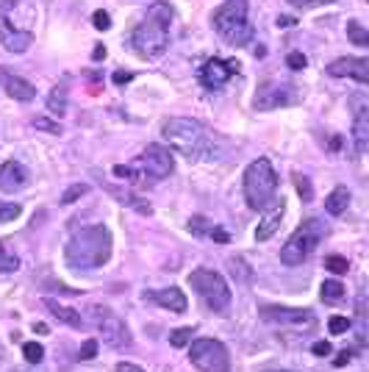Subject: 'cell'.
<instances>
[{"mask_svg": "<svg viewBox=\"0 0 369 372\" xmlns=\"http://www.w3.org/2000/svg\"><path fill=\"white\" fill-rule=\"evenodd\" d=\"M347 39L352 42V45H361V48H369V34L358 25V23H350L347 25Z\"/></svg>", "mask_w": 369, "mask_h": 372, "instance_id": "28", "label": "cell"}, {"mask_svg": "<svg viewBox=\"0 0 369 372\" xmlns=\"http://www.w3.org/2000/svg\"><path fill=\"white\" fill-rule=\"evenodd\" d=\"M352 355H355V350H341V353H339V355L333 358V366H347Z\"/></svg>", "mask_w": 369, "mask_h": 372, "instance_id": "43", "label": "cell"}, {"mask_svg": "<svg viewBox=\"0 0 369 372\" xmlns=\"http://www.w3.org/2000/svg\"><path fill=\"white\" fill-rule=\"evenodd\" d=\"M278 192V172L269 158H255L244 169V200L253 211H269V203Z\"/></svg>", "mask_w": 369, "mask_h": 372, "instance_id": "4", "label": "cell"}, {"mask_svg": "<svg viewBox=\"0 0 369 372\" xmlns=\"http://www.w3.org/2000/svg\"><path fill=\"white\" fill-rule=\"evenodd\" d=\"M328 331L330 333H347L350 331V320L347 317H330L328 320Z\"/></svg>", "mask_w": 369, "mask_h": 372, "instance_id": "36", "label": "cell"}, {"mask_svg": "<svg viewBox=\"0 0 369 372\" xmlns=\"http://www.w3.org/2000/svg\"><path fill=\"white\" fill-rule=\"evenodd\" d=\"M34 128L36 131H48V134H61V128L56 123H48V120H34Z\"/></svg>", "mask_w": 369, "mask_h": 372, "instance_id": "41", "label": "cell"}, {"mask_svg": "<svg viewBox=\"0 0 369 372\" xmlns=\"http://www.w3.org/2000/svg\"><path fill=\"white\" fill-rule=\"evenodd\" d=\"M48 109L56 114V117H64L67 114V83H56L48 95Z\"/></svg>", "mask_w": 369, "mask_h": 372, "instance_id": "23", "label": "cell"}, {"mask_svg": "<svg viewBox=\"0 0 369 372\" xmlns=\"http://www.w3.org/2000/svg\"><path fill=\"white\" fill-rule=\"evenodd\" d=\"M214 28L222 42L242 48L250 42V20H247V0H225V3L214 12Z\"/></svg>", "mask_w": 369, "mask_h": 372, "instance_id": "6", "label": "cell"}, {"mask_svg": "<svg viewBox=\"0 0 369 372\" xmlns=\"http://www.w3.org/2000/svg\"><path fill=\"white\" fill-rule=\"evenodd\" d=\"M330 353V342H317L314 344V355H328Z\"/></svg>", "mask_w": 369, "mask_h": 372, "instance_id": "44", "label": "cell"}, {"mask_svg": "<svg viewBox=\"0 0 369 372\" xmlns=\"http://www.w3.org/2000/svg\"><path fill=\"white\" fill-rule=\"evenodd\" d=\"M189 231H192L195 236H206V234H211V223H209V217H192V220H189Z\"/></svg>", "mask_w": 369, "mask_h": 372, "instance_id": "32", "label": "cell"}, {"mask_svg": "<svg viewBox=\"0 0 369 372\" xmlns=\"http://www.w3.org/2000/svg\"><path fill=\"white\" fill-rule=\"evenodd\" d=\"M86 320L101 331V336H103L114 350H128V347L134 344V336H131L128 325H125L112 309L95 303V306H89V309H86Z\"/></svg>", "mask_w": 369, "mask_h": 372, "instance_id": "9", "label": "cell"}, {"mask_svg": "<svg viewBox=\"0 0 369 372\" xmlns=\"http://www.w3.org/2000/svg\"><path fill=\"white\" fill-rule=\"evenodd\" d=\"M20 206L17 203H0V223H12V220H17L20 217Z\"/></svg>", "mask_w": 369, "mask_h": 372, "instance_id": "35", "label": "cell"}, {"mask_svg": "<svg viewBox=\"0 0 369 372\" xmlns=\"http://www.w3.org/2000/svg\"><path fill=\"white\" fill-rule=\"evenodd\" d=\"M147 298H150L156 306L167 309V311H175V314L187 311V298H183V292H180L178 287H167V289H161V292H147Z\"/></svg>", "mask_w": 369, "mask_h": 372, "instance_id": "17", "label": "cell"}, {"mask_svg": "<svg viewBox=\"0 0 369 372\" xmlns=\"http://www.w3.org/2000/svg\"><path fill=\"white\" fill-rule=\"evenodd\" d=\"M92 56H95V59L101 61V59L106 56V48H103V45H95V53H92Z\"/></svg>", "mask_w": 369, "mask_h": 372, "instance_id": "47", "label": "cell"}, {"mask_svg": "<svg viewBox=\"0 0 369 372\" xmlns=\"http://www.w3.org/2000/svg\"><path fill=\"white\" fill-rule=\"evenodd\" d=\"M339 147H341V136H333L330 139V150H339Z\"/></svg>", "mask_w": 369, "mask_h": 372, "instance_id": "49", "label": "cell"}, {"mask_svg": "<svg viewBox=\"0 0 369 372\" xmlns=\"http://www.w3.org/2000/svg\"><path fill=\"white\" fill-rule=\"evenodd\" d=\"M34 331H36V333H48V325H42V322H36V325H34Z\"/></svg>", "mask_w": 369, "mask_h": 372, "instance_id": "50", "label": "cell"}, {"mask_svg": "<svg viewBox=\"0 0 369 372\" xmlns=\"http://www.w3.org/2000/svg\"><path fill=\"white\" fill-rule=\"evenodd\" d=\"M325 267H328L333 275H344V272L350 269L347 258H341V256H328V258H325Z\"/></svg>", "mask_w": 369, "mask_h": 372, "instance_id": "33", "label": "cell"}, {"mask_svg": "<svg viewBox=\"0 0 369 372\" xmlns=\"http://www.w3.org/2000/svg\"><path fill=\"white\" fill-rule=\"evenodd\" d=\"M12 372H25V369H12Z\"/></svg>", "mask_w": 369, "mask_h": 372, "instance_id": "51", "label": "cell"}, {"mask_svg": "<svg viewBox=\"0 0 369 372\" xmlns=\"http://www.w3.org/2000/svg\"><path fill=\"white\" fill-rule=\"evenodd\" d=\"M292 6H297V9H314V6H328V3H333V0H289Z\"/></svg>", "mask_w": 369, "mask_h": 372, "instance_id": "39", "label": "cell"}, {"mask_svg": "<svg viewBox=\"0 0 369 372\" xmlns=\"http://www.w3.org/2000/svg\"><path fill=\"white\" fill-rule=\"evenodd\" d=\"M281 220H284V200L275 203V209L269 211V217H264V223H261L258 231H255V239H258V242H266L269 236H275V231H278Z\"/></svg>", "mask_w": 369, "mask_h": 372, "instance_id": "19", "label": "cell"}, {"mask_svg": "<svg viewBox=\"0 0 369 372\" xmlns=\"http://www.w3.org/2000/svg\"><path fill=\"white\" fill-rule=\"evenodd\" d=\"M192 336H195V328H178V331L169 333V344L172 347H187L192 342Z\"/></svg>", "mask_w": 369, "mask_h": 372, "instance_id": "29", "label": "cell"}, {"mask_svg": "<svg viewBox=\"0 0 369 372\" xmlns=\"http://www.w3.org/2000/svg\"><path fill=\"white\" fill-rule=\"evenodd\" d=\"M95 355H98V342H92V339H89V342L81 344V358H83V361L95 358Z\"/></svg>", "mask_w": 369, "mask_h": 372, "instance_id": "40", "label": "cell"}, {"mask_svg": "<svg viewBox=\"0 0 369 372\" xmlns=\"http://www.w3.org/2000/svg\"><path fill=\"white\" fill-rule=\"evenodd\" d=\"M319 295H322L325 303H341L344 300V287H341V281H333V278H330V281L322 284Z\"/></svg>", "mask_w": 369, "mask_h": 372, "instance_id": "27", "label": "cell"}, {"mask_svg": "<svg viewBox=\"0 0 369 372\" xmlns=\"http://www.w3.org/2000/svg\"><path fill=\"white\" fill-rule=\"evenodd\" d=\"M297 20L295 17H278V25H295Z\"/></svg>", "mask_w": 369, "mask_h": 372, "instance_id": "48", "label": "cell"}, {"mask_svg": "<svg viewBox=\"0 0 369 372\" xmlns=\"http://www.w3.org/2000/svg\"><path fill=\"white\" fill-rule=\"evenodd\" d=\"M92 23H95V28L98 31H109V25H112V17H109V12H95V14H92Z\"/></svg>", "mask_w": 369, "mask_h": 372, "instance_id": "37", "label": "cell"}, {"mask_svg": "<svg viewBox=\"0 0 369 372\" xmlns=\"http://www.w3.org/2000/svg\"><path fill=\"white\" fill-rule=\"evenodd\" d=\"M25 183H28V169L20 161H6L0 167V192L14 195V192L25 189Z\"/></svg>", "mask_w": 369, "mask_h": 372, "instance_id": "15", "label": "cell"}, {"mask_svg": "<svg viewBox=\"0 0 369 372\" xmlns=\"http://www.w3.org/2000/svg\"><path fill=\"white\" fill-rule=\"evenodd\" d=\"M45 303H48V309L53 311V317H56V320H61L64 325H70V328H75V331H81V328H83V320H81V314H78L75 309H67V306H61V303H59V300H53V298H48Z\"/></svg>", "mask_w": 369, "mask_h": 372, "instance_id": "20", "label": "cell"}, {"mask_svg": "<svg viewBox=\"0 0 369 372\" xmlns=\"http://www.w3.org/2000/svg\"><path fill=\"white\" fill-rule=\"evenodd\" d=\"M228 269H231V275L236 278L239 284H247V287L253 284V269H250V264H247L244 258H239V256L231 258V261H228Z\"/></svg>", "mask_w": 369, "mask_h": 372, "instance_id": "25", "label": "cell"}, {"mask_svg": "<svg viewBox=\"0 0 369 372\" xmlns=\"http://www.w3.org/2000/svg\"><path fill=\"white\" fill-rule=\"evenodd\" d=\"M292 89L289 86H269V98L266 95H258L255 98V109H272V106H286L292 103Z\"/></svg>", "mask_w": 369, "mask_h": 372, "instance_id": "18", "label": "cell"}, {"mask_svg": "<svg viewBox=\"0 0 369 372\" xmlns=\"http://www.w3.org/2000/svg\"><path fill=\"white\" fill-rule=\"evenodd\" d=\"M172 169H175V161L169 150L164 145H147L142 156L134 161V167H114V175L131 178L134 183H145V180H161L172 175Z\"/></svg>", "mask_w": 369, "mask_h": 372, "instance_id": "5", "label": "cell"}, {"mask_svg": "<svg viewBox=\"0 0 369 372\" xmlns=\"http://www.w3.org/2000/svg\"><path fill=\"white\" fill-rule=\"evenodd\" d=\"M0 355H3V350H0Z\"/></svg>", "mask_w": 369, "mask_h": 372, "instance_id": "53", "label": "cell"}, {"mask_svg": "<svg viewBox=\"0 0 369 372\" xmlns=\"http://www.w3.org/2000/svg\"><path fill=\"white\" fill-rule=\"evenodd\" d=\"M286 64H289V70H303V67L308 64V59H306L303 53H289V56H286Z\"/></svg>", "mask_w": 369, "mask_h": 372, "instance_id": "38", "label": "cell"}, {"mask_svg": "<svg viewBox=\"0 0 369 372\" xmlns=\"http://www.w3.org/2000/svg\"><path fill=\"white\" fill-rule=\"evenodd\" d=\"M23 355L28 358V364H39L45 358V347L39 342H25L23 344Z\"/></svg>", "mask_w": 369, "mask_h": 372, "instance_id": "30", "label": "cell"}, {"mask_svg": "<svg viewBox=\"0 0 369 372\" xmlns=\"http://www.w3.org/2000/svg\"><path fill=\"white\" fill-rule=\"evenodd\" d=\"M366 3H369V0H366Z\"/></svg>", "mask_w": 369, "mask_h": 372, "instance_id": "54", "label": "cell"}, {"mask_svg": "<svg viewBox=\"0 0 369 372\" xmlns=\"http://www.w3.org/2000/svg\"><path fill=\"white\" fill-rule=\"evenodd\" d=\"M325 234H328V225H325L322 220H308V223H303V225L289 236V242L284 245L281 261H284L286 267H300V264L311 256V250L325 239Z\"/></svg>", "mask_w": 369, "mask_h": 372, "instance_id": "8", "label": "cell"}, {"mask_svg": "<svg viewBox=\"0 0 369 372\" xmlns=\"http://www.w3.org/2000/svg\"><path fill=\"white\" fill-rule=\"evenodd\" d=\"M117 372H145V369H142V366H136V364L123 361V364H117Z\"/></svg>", "mask_w": 369, "mask_h": 372, "instance_id": "45", "label": "cell"}, {"mask_svg": "<svg viewBox=\"0 0 369 372\" xmlns=\"http://www.w3.org/2000/svg\"><path fill=\"white\" fill-rule=\"evenodd\" d=\"M211 239H214L217 245H228V242H231V234L222 231V228H211Z\"/></svg>", "mask_w": 369, "mask_h": 372, "instance_id": "42", "label": "cell"}, {"mask_svg": "<svg viewBox=\"0 0 369 372\" xmlns=\"http://www.w3.org/2000/svg\"><path fill=\"white\" fill-rule=\"evenodd\" d=\"M0 45L9 53H25L31 48V31L12 20V0H0Z\"/></svg>", "mask_w": 369, "mask_h": 372, "instance_id": "11", "label": "cell"}, {"mask_svg": "<svg viewBox=\"0 0 369 372\" xmlns=\"http://www.w3.org/2000/svg\"><path fill=\"white\" fill-rule=\"evenodd\" d=\"M269 372H278V369H269Z\"/></svg>", "mask_w": 369, "mask_h": 372, "instance_id": "52", "label": "cell"}, {"mask_svg": "<svg viewBox=\"0 0 369 372\" xmlns=\"http://www.w3.org/2000/svg\"><path fill=\"white\" fill-rule=\"evenodd\" d=\"M14 269H20V258H17V253H14L6 242H0V275L14 272Z\"/></svg>", "mask_w": 369, "mask_h": 372, "instance_id": "26", "label": "cell"}, {"mask_svg": "<svg viewBox=\"0 0 369 372\" xmlns=\"http://www.w3.org/2000/svg\"><path fill=\"white\" fill-rule=\"evenodd\" d=\"M112 231L106 225H86L67 242L64 258L75 269H98L112 258Z\"/></svg>", "mask_w": 369, "mask_h": 372, "instance_id": "2", "label": "cell"}, {"mask_svg": "<svg viewBox=\"0 0 369 372\" xmlns=\"http://www.w3.org/2000/svg\"><path fill=\"white\" fill-rule=\"evenodd\" d=\"M261 317L278 325H314L311 309H286V306H261Z\"/></svg>", "mask_w": 369, "mask_h": 372, "instance_id": "12", "label": "cell"}, {"mask_svg": "<svg viewBox=\"0 0 369 372\" xmlns=\"http://www.w3.org/2000/svg\"><path fill=\"white\" fill-rule=\"evenodd\" d=\"M347 206H350V189H347V186H336V189L328 195V200H325L328 214L339 217V214H344Z\"/></svg>", "mask_w": 369, "mask_h": 372, "instance_id": "22", "label": "cell"}, {"mask_svg": "<svg viewBox=\"0 0 369 372\" xmlns=\"http://www.w3.org/2000/svg\"><path fill=\"white\" fill-rule=\"evenodd\" d=\"M189 284L192 289L203 298V303L222 314L228 306H231V289H228V281H225V275L217 272V269H209V267H198L192 275H189Z\"/></svg>", "mask_w": 369, "mask_h": 372, "instance_id": "7", "label": "cell"}, {"mask_svg": "<svg viewBox=\"0 0 369 372\" xmlns=\"http://www.w3.org/2000/svg\"><path fill=\"white\" fill-rule=\"evenodd\" d=\"M189 358L200 372H231V355L220 339H195L189 347Z\"/></svg>", "mask_w": 369, "mask_h": 372, "instance_id": "10", "label": "cell"}, {"mask_svg": "<svg viewBox=\"0 0 369 372\" xmlns=\"http://www.w3.org/2000/svg\"><path fill=\"white\" fill-rule=\"evenodd\" d=\"M292 180L297 183V195H300V200H306V203H308V200L314 198V189H311L308 178H306V175H300V172H295V175H292Z\"/></svg>", "mask_w": 369, "mask_h": 372, "instance_id": "31", "label": "cell"}, {"mask_svg": "<svg viewBox=\"0 0 369 372\" xmlns=\"http://www.w3.org/2000/svg\"><path fill=\"white\" fill-rule=\"evenodd\" d=\"M328 75L330 78H355L361 83H369V59H336L333 64H328Z\"/></svg>", "mask_w": 369, "mask_h": 372, "instance_id": "14", "label": "cell"}, {"mask_svg": "<svg viewBox=\"0 0 369 372\" xmlns=\"http://www.w3.org/2000/svg\"><path fill=\"white\" fill-rule=\"evenodd\" d=\"M164 142H169L183 158H189L195 164L220 158V142L211 134V128H206L203 123L189 120V117L167 120V125H164Z\"/></svg>", "mask_w": 369, "mask_h": 372, "instance_id": "1", "label": "cell"}, {"mask_svg": "<svg viewBox=\"0 0 369 372\" xmlns=\"http://www.w3.org/2000/svg\"><path fill=\"white\" fill-rule=\"evenodd\" d=\"M239 70L236 61H222V59H209L203 67H200V83L206 89H222L231 75Z\"/></svg>", "mask_w": 369, "mask_h": 372, "instance_id": "13", "label": "cell"}, {"mask_svg": "<svg viewBox=\"0 0 369 372\" xmlns=\"http://www.w3.org/2000/svg\"><path fill=\"white\" fill-rule=\"evenodd\" d=\"M3 75V89H6V95L9 98H14V101H23V103H28V101H34L36 98V89H34V83L31 81H25L23 75H14V72H0Z\"/></svg>", "mask_w": 369, "mask_h": 372, "instance_id": "16", "label": "cell"}, {"mask_svg": "<svg viewBox=\"0 0 369 372\" xmlns=\"http://www.w3.org/2000/svg\"><path fill=\"white\" fill-rule=\"evenodd\" d=\"M352 136H355V150L369 153V106L358 114V120L352 125Z\"/></svg>", "mask_w": 369, "mask_h": 372, "instance_id": "21", "label": "cell"}, {"mask_svg": "<svg viewBox=\"0 0 369 372\" xmlns=\"http://www.w3.org/2000/svg\"><path fill=\"white\" fill-rule=\"evenodd\" d=\"M355 333H358L361 344L369 347V303H366V300H363V303L358 306V311H355Z\"/></svg>", "mask_w": 369, "mask_h": 372, "instance_id": "24", "label": "cell"}, {"mask_svg": "<svg viewBox=\"0 0 369 372\" xmlns=\"http://www.w3.org/2000/svg\"><path fill=\"white\" fill-rule=\"evenodd\" d=\"M114 81H117V83H128V81H131V72L120 70V72H114Z\"/></svg>", "mask_w": 369, "mask_h": 372, "instance_id": "46", "label": "cell"}, {"mask_svg": "<svg viewBox=\"0 0 369 372\" xmlns=\"http://www.w3.org/2000/svg\"><path fill=\"white\" fill-rule=\"evenodd\" d=\"M86 192H89V186H86V183H75L72 189H67V192L61 195V203L70 206V203H75V200H78L81 195H86Z\"/></svg>", "mask_w": 369, "mask_h": 372, "instance_id": "34", "label": "cell"}, {"mask_svg": "<svg viewBox=\"0 0 369 372\" xmlns=\"http://www.w3.org/2000/svg\"><path fill=\"white\" fill-rule=\"evenodd\" d=\"M175 17V9L169 3H164V0H158V3H153L145 14V20L134 28V48L136 53H142L145 59H156L167 50L169 45V23Z\"/></svg>", "mask_w": 369, "mask_h": 372, "instance_id": "3", "label": "cell"}]
</instances>
